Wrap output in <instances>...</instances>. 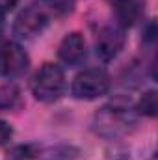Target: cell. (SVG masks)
<instances>
[{
  "label": "cell",
  "instance_id": "8992f818",
  "mask_svg": "<svg viewBox=\"0 0 158 160\" xmlns=\"http://www.w3.org/2000/svg\"><path fill=\"white\" fill-rule=\"evenodd\" d=\"M125 47V28L119 24H108L99 32L95 43L97 56L102 62H110L117 56Z\"/></svg>",
  "mask_w": 158,
  "mask_h": 160
},
{
  "label": "cell",
  "instance_id": "9c48e42d",
  "mask_svg": "<svg viewBox=\"0 0 158 160\" xmlns=\"http://www.w3.org/2000/svg\"><path fill=\"white\" fill-rule=\"evenodd\" d=\"M117 15H119V26H130L140 15V4L134 0H128L125 4L117 6Z\"/></svg>",
  "mask_w": 158,
  "mask_h": 160
},
{
  "label": "cell",
  "instance_id": "9a60e30c",
  "mask_svg": "<svg viewBox=\"0 0 158 160\" xmlns=\"http://www.w3.org/2000/svg\"><path fill=\"white\" fill-rule=\"evenodd\" d=\"M2 30H4V17H2V13H0V34H2Z\"/></svg>",
  "mask_w": 158,
  "mask_h": 160
},
{
  "label": "cell",
  "instance_id": "3957f363",
  "mask_svg": "<svg viewBox=\"0 0 158 160\" xmlns=\"http://www.w3.org/2000/svg\"><path fill=\"white\" fill-rule=\"evenodd\" d=\"M67 88L65 73L56 63H45L32 80V93L41 102L58 101Z\"/></svg>",
  "mask_w": 158,
  "mask_h": 160
},
{
  "label": "cell",
  "instance_id": "ba28073f",
  "mask_svg": "<svg viewBox=\"0 0 158 160\" xmlns=\"http://www.w3.org/2000/svg\"><path fill=\"white\" fill-rule=\"evenodd\" d=\"M21 93L15 86H2L0 88V110H17L21 106Z\"/></svg>",
  "mask_w": 158,
  "mask_h": 160
},
{
  "label": "cell",
  "instance_id": "5b68a950",
  "mask_svg": "<svg viewBox=\"0 0 158 160\" xmlns=\"http://www.w3.org/2000/svg\"><path fill=\"white\" fill-rule=\"evenodd\" d=\"M30 58L19 43H4L0 47V77L4 78H17L28 71Z\"/></svg>",
  "mask_w": 158,
  "mask_h": 160
},
{
  "label": "cell",
  "instance_id": "5bb4252c",
  "mask_svg": "<svg viewBox=\"0 0 158 160\" xmlns=\"http://www.w3.org/2000/svg\"><path fill=\"white\" fill-rule=\"evenodd\" d=\"M114 6H121V4H125V2H128V0H110Z\"/></svg>",
  "mask_w": 158,
  "mask_h": 160
},
{
  "label": "cell",
  "instance_id": "52a82bcc",
  "mask_svg": "<svg viewBox=\"0 0 158 160\" xmlns=\"http://www.w3.org/2000/svg\"><path fill=\"white\" fill-rule=\"evenodd\" d=\"M87 54V47H86V39L78 32H71L67 34L60 47H58V58L65 63V65H78L80 62L86 58Z\"/></svg>",
  "mask_w": 158,
  "mask_h": 160
},
{
  "label": "cell",
  "instance_id": "7c38bea8",
  "mask_svg": "<svg viewBox=\"0 0 158 160\" xmlns=\"http://www.w3.org/2000/svg\"><path fill=\"white\" fill-rule=\"evenodd\" d=\"M11 134H13L11 127H9V125H7L6 121L0 119V145L7 143V142H9V138H11Z\"/></svg>",
  "mask_w": 158,
  "mask_h": 160
},
{
  "label": "cell",
  "instance_id": "4fadbf2b",
  "mask_svg": "<svg viewBox=\"0 0 158 160\" xmlns=\"http://www.w3.org/2000/svg\"><path fill=\"white\" fill-rule=\"evenodd\" d=\"M21 0H0V13H7L11 9H15V6Z\"/></svg>",
  "mask_w": 158,
  "mask_h": 160
},
{
  "label": "cell",
  "instance_id": "8fae6325",
  "mask_svg": "<svg viewBox=\"0 0 158 160\" xmlns=\"http://www.w3.org/2000/svg\"><path fill=\"white\" fill-rule=\"evenodd\" d=\"M39 157V151L34 145H19L11 151V158L13 160H34Z\"/></svg>",
  "mask_w": 158,
  "mask_h": 160
},
{
  "label": "cell",
  "instance_id": "7a4b0ae2",
  "mask_svg": "<svg viewBox=\"0 0 158 160\" xmlns=\"http://www.w3.org/2000/svg\"><path fill=\"white\" fill-rule=\"evenodd\" d=\"M136 112L123 102H112L102 106L95 118H93V128L106 138H119L134 130L136 127Z\"/></svg>",
  "mask_w": 158,
  "mask_h": 160
},
{
  "label": "cell",
  "instance_id": "6da1fadb",
  "mask_svg": "<svg viewBox=\"0 0 158 160\" xmlns=\"http://www.w3.org/2000/svg\"><path fill=\"white\" fill-rule=\"evenodd\" d=\"M71 9V0H34L17 15L13 34L19 39H34L45 32L50 22L62 19Z\"/></svg>",
  "mask_w": 158,
  "mask_h": 160
},
{
  "label": "cell",
  "instance_id": "277c9868",
  "mask_svg": "<svg viewBox=\"0 0 158 160\" xmlns=\"http://www.w3.org/2000/svg\"><path fill=\"white\" fill-rule=\"evenodd\" d=\"M108 89H110V75L101 67H91L78 73L71 84V93L80 101H95L106 95Z\"/></svg>",
  "mask_w": 158,
  "mask_h": 160
},
{
  "label": "cell",
  "instance_id": "30bf717a",
  "mask_svg": "<svg viewBox=\"0 0 158 160\" xmlns=\"http://www.w3.org/2000/svg\"><path fill=\"white\" fill-rule=\"evenodd\" d=\"M158 110V102H156V91L155 89H149L141 95L140 102H138V112L147 116V118H155Z\"/></svg>",
  "mask_w": 158,
  "mask_h": 160
}]
</instances>
